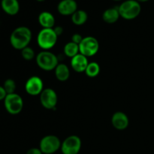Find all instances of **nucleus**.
I'll return each instance as SVG.
<instances>
[{"label":"nucleus","instance_id":"f257e3e1","mask_svg":"<svg viewBox=\"0 0 154 154\" xmlns=\"http://www.w3.org/2000/svg\"><path fill=\"white\" fill-rule=\"evenodd\" d=\"M32 32L28 27H17L11 35V45L14 49L22 51L23 48L29 46L32 40Z\"/></svg>","mask_w":154,"mask_h":154},{"label":"nucleus","instance_id":"f03ea898","mask_svg":"<svg viewBox=\"0 0 154 154\" xmlns=\"http://www.w3.org/2000/svg\"><path fill=\"white\" fill-rule=\"evenodd\" d=\"M120 16L125 20H133L140 14L141 7L136 0H126L118 8Z\"/></svg>","mask_w":154,"mask_h":154},{"label":"nucleus","instance_id":"7ed1b4c3","mask_svg":"<svg viewBox=\"0 0 154 154\" xmlns=\"http://www.w3.org/2000/svg\"><path fill=\"white\" fill-rule=\"evenodd\" d=\"M58 36L53 29H42L37 36L38 46L44 51H48L55 46Z\"/></svg>","mask_w":154,"mask_h":154},{"label":"nucleus","instance_id":"20e7f679","mask_svg":"<svg viewBox=\"0 0 154 154\" xmlns=\"http://www.w3.org/2000/svg\"><path fill=\"white\" fill-rule=\"evenodd\" d=\"M35 60L38 67L45 71L54 70L59 64L57 56L48 51H44L38 54Z\"/></svg>","mask_w":154,"mask_h":154},{"label":"nucleus","instance_id":"39448f33","mask_svg":"<svg viewBox=\"0 0 154 154\" xmlns=\"http://www.w3.org/2000/svg\"><path fill=\"white\" fill-rule=\"evenodd\" d=\"M6 111L12 115L20 114L23 108V101L21 96L17 93L7 95L4 100Z\"/></svg>","mask_w":154,"mask_h":154},{"label":"nucleus","instance_id":"423d86ee","mask_svg":"<svg viewBox=\"0 0 154 154\" xmlns=\"http://www.w3.org/2000/svg\"><path fill=\"white\" fill-rule=\"evenodd\" d=\"M99 42L93 36L84 37L79 45L80 54L87 57H91L96 55L99 51Z\"/></svg>","mask_w":154,"mask_h":154},{"label":"nucleus","instance_id":"0eeeda50","mask_svg":"<svg viewBox=\"0 0 154 154\" xmlns=\"http://www.w3.org/2000/svg\"><path fill=\"white\" fill-rule=\"evenodd\" d=\"M61 141L56 135H49L43 137L40 141L39 148L44 154L56 153L61 147Z\"/></svg>","mask_w":154,"mask_h":154},{"label":"nucleus","instance_id":"6e6552de","mask_svg":"<svg viewBox=\"0 0 154 154\" xmlns=\"http://www.w3.org/2000/svg\"><path fill=\"white\" fill-rule=\"evenodd\" d=\"M81 148V140L77 135H70L61 144L63 154H78Z\"/></svg>","mask_w":154,"mask_h":154},{"label":"nucleus","instance_id":"1a4fd4ad","mask_svg":"<svg viewBox=\"0 0 154 154\" xmlns=\"http://www.w3.org/2000/svg\"><path fill=\"white\" fill-rule=\"evenodd\" d=\"M58 101L57 94L53 89H44L40 94V102L42 106L48 110L54 109Z\"/></svg>","mask_w":154,"mask_h":154},{"label":"nucleus","instance_id":"9d476101","mask_svg":"<svg viewBox=\"0 0 154 154\" xmlns=\"http://www.w3.org/2000/svg\"><path fill=\"white\" fill-rule=\"evenodd\" d=\"M25 90L30 96H38L44 90L43 81L38 76H32L27 80Z\"/></svg>","mask_w":154,"mask_h":154},{"label":"nucleus","instance_id":"9b49d317","mask_svg":"<svg viewBox=\"0 0 154 154\" xmlns=\"http://www.w3.org/2000/svg\"><path fill=\"white\" fill-rule=\"evenodd\" d=\"M78 10V4L75 0H62L57 5V11L63 16L72 15Z\"/></svg>","mask_w":154,"mask_h":154},{"label":"nucleus","instance_id":"f8f14e48","mask_svg":"<svg viewBox=\"0 0 154 154\" xmlns=\"http://www.w3.org/2000/svg\"><path fill=\"white\" fill-rule=\"evenodd\" d=\"M111 123L112 126L117 130H124L129 126V117L125 113L122 111H117L113 114L111 117Z\"/></svg>","mask_w":154,"mask_h":154},{"label":"nucleus","instance_id":"ddd939ff","mask_svg":"<svg viewBox=\"0 0 154 154\" xmlns=\"http://www.w3.org/2000/svg\"><path fill=\"white\" fill-rule=\"evenodd\" d=\"M88 64L89 62L87 57L81 54H78L71 60V66H72V69L78 73L85 72Z\"/></svg>","mask_w":154,"mask_h":154},{"label":"nucleus","instance_id":"4468645a","mask_svg":"<svg viewBox=\"0 0 154 154\" xmlns=\"http://www.w3.org/2000/svg\"><path fill=\"white\" fill-rule=\"evenodd\" d=\"M2 10L9 15H15L19 12L20 4L17 0H2Z\"/></svg>","mask_w":154,"mask_h":154},{"label":"nucleus","instance_id":"2eb2a0df","mask_svg":"<svg viewBox=\"0 0 154 154\" xmlns=\"http://www.w3.org/2000/svg\"><path fill=\"white\" fill-rule=\"evenodd\" d=\"M38 23L43 29H53L55 25V17L48 11H43L39 14Z\"/></svg>","mask_w":154,"mask_h":154},{"label":"nucleus","instance_id":"dca6fc26","mask_svg":"<svg viewBox=\"0 0 154 154\" xmlns=\"http://www.w3.org/2000/svg\"><path fill=\"white\" fill-rule=\"evenodd\" d=\"M120 13H119L118 8H108L104 11L102 14V19L107 23H114L118 20L120 18Z\"/></svg>","mask_w":154,"mask_h":154},{"label":"nucleus","instance_id":"f3484780","mask_svg":"<svg viewBox=\"0 0 154 154\" xmlns=\"http://www.w3.org/2000/svg\"><path fill=\"white\" fill-rule=\"evenodd\" d=\"M54 70H55V76L58 81H66L69 78L70 70L64 63H59Z\"/></svg>","mask_w":154,"mask_h":154},{"label":"nucleus","instance_id":"a211bd4d","mask_svg":"<svg viewBox=\"0 0 154 154\" xmlns=\"http://www.w3.org/2000/svg\"><path fill=\"white\" fill-rule=\"evenodd\" d=\"M88 19L87 13L84 10H77L72 15V21L75 25L82 26L87 22Z\"/></svg>","mask_w":154,"mask_h":154},{"label":"nucleus","instance_id":"6ab92c4d","mask_svg":"<svg viewBox=\"0 0 154 154\" xmlns=\"http://www.w3.org/2000/svg\"><path fill=\"white\" fill-rule=\"evenodd\" d=\"M63 51H64L65 55L67 56L68 57L73 58L74 57H75L78 54H80L79 45L72 42H68L64 46Z\"/></svg>","mask_w":154,"mask_h":154},{"label":"nucleus","instance_id":"aec40b11","mask_svg":"<svg viewBox=\"0 0 154 154\" xmlns=\"http://www.w3.org/2000/svg\"><path fill=\"white\" fill-rule=\"evenodd\" d=\"M100 72V66L96 62L89 63L87 69L85 70V73L89 78H96Z\"/></svg>","mask_w":154,"mask_h":154},{"label":"nucleus","instance_id":"412c9836","mask_svg":"<svg viewBox=\"0 0 154 154\" xmlns=\"http://www.w3.org/2000/svg\"><path fill=\"white\" fill-rule=\"evenodd\" d=\"M3 87H4L5 90L7 93V94H12V93H15V90H16L17 86L16 83L14 80L12 79H7L4 82L3 84Z\"/></svg>","mask_w":154,"mask_h":154},{"label":"nucleus","instance_id":"4be33fe9","mask_svg":"<svg viewBox=\"0 0 154 154\" xmlns=\"http://www.w3.org/2000/svg\"><path fill=\"white\" fill-rule=\"evenodd\" d=\"M21 55H22L23 58L25 60H26V61L32 60L33 59L35 58V54L34 50L29 46L23 48V49L21 51Z\"/></svg>","mask_w":154,"mask_h":154},{"label":"nucleus","instance_id":"5701e85b","mask_svg":"<svg viewBox=\"0 0 154 154\" xmlns=\"http://www.w3.org/2000/svg\"><path fill=\"white\" fill-rule=\"evenodd\" d=\"M83 38H84L81 36V35H80L79 33H75V34H74L72 36V42L79 45L80 43L82 42Z\"/></svg>","mask_w":154,"mask_h":154},{"label":"nucleus","instance_id":"b1692460","mask_svg":"<svg viewBox=\"0 0 154 154\" xmlns=\"http://www.w3.org/2000/svg\"><path fill=\"white\" fill-rule=\"evenodd\" d=\"M26 154H43L40 148H31L27 151Z\"/></svg>","mask_w":154,"mask_h":154},{"label":"nucleus","instance_id":"393cba45","mask_svg":"<svg viewBox=\"0 0 154 154\" xmlns=\"http://www.w3.org/2000/svg\"><path fill=\"white\" fill-rule=\"evenodd\" d=\"M7 93L5 90L4 87H1L0 86V101L1 100H5V97L7 96Z\"/></svg>","mask_w":154,"mask_h":154},{"label":"nucleus","instance_id":"a878e982","mask_svg":"<svg viewBox=\"0 0 154 154\" xmlns=\"http://www.w3.org/2000/svg\"><path fill=\"white\" fill-rule=\"evenodd\" d=\"M54 32H56V34L57 35V36L61 35L62 33H63V29L62 28L61 26L55 27V28H54Z\"/></svg>","mask_w":154,"mask_h":154},{"label":"nucleus","instance_id":"bb28decb","mask_svg":"<svg viewBox=\"0 0 154 154\" xmlns=\"http://www.w3.org/2000/svg\"><path fill=\"white\" fill-rule=\"evenodd\" d=\"M136 1H138V2H145L149 1V0H136Z\"/></svg>","mask_w":154,"mask_h":154},{"label":"nucleus","instance_id":"cd10ccee","mask_svg":"<svg viewBox=\"0 0 154 154\" xmlns=\"http://www.w3.org/2000/svg\"><path fill=\"white\" fill-rule=\"evenodd\" d=\"M36 1H38V2H44V1H45V0H36Z\"/></svg>","mask_w":154,"mask_h":154},{"label":"nucleus","instance_id":"c85d7f7f","mask_svg":"<svg viewBox=\"0 0 154 154\" xmlns=\"http://www.w3.org/2000/svg\"><path fill=\"white\" fill-rule=\"evenodd\" d=\"M114 1H120V0H114Z\"/></svg>","mask_w":154,"mask_h":154}]
</instances>
